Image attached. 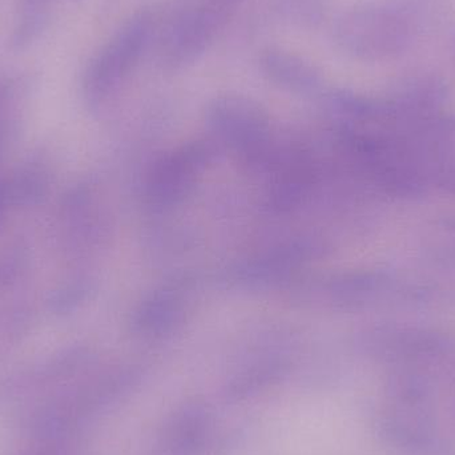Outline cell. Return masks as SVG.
Instances as JSON below:
<instances>
[{"label":"cell","mask_w":455,"mask_h":455,"mask_svg":"<svg viewBox=\"0 0 455 455\" xmlns=\"http://www.w3.org/2000/svg\"><path fill=\"white\" fill-rule=\"evenodd\" d=\"M411 36L409 19L400 11L381 5L347 11L334 26L337 45L361 60L395 58L408 48Z\"/></svg>","instance_id":"cell-1"},{"label":"cell","mask_w":455,"mask_h":455,"mask_svg":"<svg viewBox=\"0 0 455 455\" xmlns=\"http://www.w3.org/2000/svg\"><path fill=\"white\" fill-rule=\"evenodd\" d=\"M154 32V18L139 12L125 21L101 48L85 72V91L91 98H103L116 88L143 58Z\"/></svg>","instance_id":"cell-2"},{"label":"cell","mask_w":455,"mask_h":455,"mask_svg":"<svg viewBox=\"0 0 455 455\" xmlns=\"http://www.w3.org/2000/svg\"><path fill=\"white\" fill-rule=\"evenodd\" d=\"M233 13L212 0H203L173 20L163 40V63L170 68H184L199 60L226 28Z\"/></svg>","instance_id":"cell-3"},{"label":"cell","mask_w":455,"mask_h":455,"mask_svg":"<svg viewBox=\"0 0 455 455\" xmlns=\"http://www.w3.org/2000/svg\"><path fill=\"white\" fill-rule=\"evenodd\" d=\"M259 64L265 76L291 90H310L320 83V72L315 66L283 48H265L259 52Z\"/></svg>","instance_id":"cell-4"},{"label":"cell","mask_w":455,"mask_h":455,"mask_svg":"<svg viewBox=\"0 0 455 455\" xmlns=\"http://www.w3.org/2000/svg\"><path fill=\"white\" fill-rule=\"evenodd\" d=\"M44 188V180L40 178V173L35 172V171H27L3 191H4L5 199L31 202L32 199L42 196Z\"/></svg>","instance_id":"cell-5"},{"label":"cell","mask_w":455,"mask_h":455,"mask_svg":"<svg viewBox=\"0 0 455 455\" xmlns=\"http://www.w3.org/2000/svg\"><path fill=\"white\" fill-rule=\"evenodd\" d=\"M216 4L220 5V7L226 8L229 12H235V8L243 3V0H212Z\"/></svg>","instance_id":"cell-6"}]
</instances>
